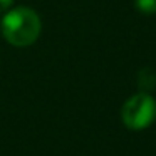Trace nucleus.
Listing matches in <instances>:
<instances>
[{"label": "nucleus", "instance_id": "obj_1", "mask_svg": "<svg viewBox=\"0 0 156 156\" xmlns=\"http://www.w3.org/2000/svg\"><path fill=\"white\" fill-rule=\"evenodd\" d=\"M2 34L17 47L30 45L41 35V19L32 9H12L2 19Z\"/></svg>", "mask_w": 156, "mask_h": 156}, {"label": "nucleus", "instance_id": "obj_2", "mask_svg": "<svg viewBox=\"0 0 156 156\" xmlns=\"http://www.w3.org/2000/svg\"><path fill=\"white\" fill-rule=\"evenodd\" d=\"M122 122L129 129H144L156 119V101L146 92L134 94L121 111Z\"/></svg>", "mask_w": 156, "mask_h": 156}, {"label": "nucleus", "instance_id": "obj_3", "mask_svg": "<svg viewBox=\"0 0 156 156\" xmlns=\"http://www.w3.org/2000/svg\"><path fill=\"white\" fill-rule=\"evenodd\" d=\"M136 5L143 14H156V0H136Z\"/></svg>", "mask_w": 156, "mask_h": 156}, {"label": "nucleus", "instance_id": "obj_4", "mask_svg": "<svg viewBox=\"0 0 156 156\" xmlns=\"http://www.w3.org/2000/svg\"><path fill=\"white\" fill-rule=\"evenodd\" d=\"M12 2H14V0H0V14L7 10V9L12 5Z\"/></svg>", "mask_w": 156, "mask_h": 156}]
</instances>
